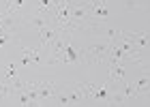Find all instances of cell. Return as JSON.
Returning a JSON list of instances; mask_svg holds the SVG:
<instances>
[{"instance_id":"6da1fadb","label":"cell","mask_w":150,"mask_h":107,"mask_svg":"<svg viewBox=\"0 0 150 107\" xmlns=\"http://www.w3.org/2000/svg\"><path fill=\"white\" fill-rule=\"evenodd\" d=\"M69 22H71L77 30L97 28V24L92 22V15H90V6H88V2H71V4H69Z\"/></svg>"},{"instance_id":"7a4b0ae2","label":"cell","mask_w":150,"mask_h":107,"mask_svg":"<svg viewBox=\"0 0 150 107\" xmlns=\"http://www.w3.org/2000/svg\"><path fill=\"white\" fill-rule=\"evenodd\" d=\"M81 51V64H105L110 56V41L105 43H90L86 47L79 45Z\"/></svg>"},{"instance_id":"3957f363","label":"cell","mask_w":150,"mask_h":107,"mask_svg":"<svg viewBox=\"0 0 150 107\" xmlns=\"http://www.w3.org/2000/svg\"><path fill=\"white\" fill-rule=\"evenodd\" d=\"M71 32H64V30H60V34L54 39V43H50V47L45 49V54H47V58H45V62L47 64H56V62H60V56H62V51H64V47H67V43L71 41Z\"/></svg>"},{"instance_id":"277c9868","label":"cell","mask_w":150,"mask_h":107,"mask_svg":"<svg viewBox=\"0 0 150 107\" xmlns=\"http://www.w3.org/2000/svg\"><path fill=\"white\" fill-rule=\"evenodd\" d=\"M15 45H17V51L22 54V56H26L32 64H43V62H45L47 54H45L43 47H26L22 41H15Z\"/></svg>"},{"instance_id":"5b68a950","label":"cell","mask_w":150,"mask_h":107,"mask_svg":"<svg viewBox=\"0 0 150 107\" xmlns=\"http://www.w3.org/2000/svg\"><path fill=\"white\" fill-rule=\"evenodd\" d=\"M60 62H64V64H81V51H79V45L75 43V39H71V41L67 43L62 56H60Z\"/></svg>"},{"instance_id":"8992f818","label":"cell","mask_w":150,"mask_h":107,"mask_svg":"<svg viewBox=\"0 0 150 107\" xmlns=\"http://www.w3.org/2000/svg\"><path fill=\"white\" fill-rule=\"evenodd\" d=\"M56 84L50 82V79H43L39 82V105H47V103H54V96H56Z\"/></svg>"},{"instance_id":"52a82bcc","label":"cell","mask_w":150,"mask_h":107,"mask_svg":"<svg viewBox=\"0 0 150 107\" xmlns=\"http://www.w3.org/2000/svg\"><path fill=\"white\" fill-rule=\"evenodd\" d=\"M60 34V28H56V26H45V28L39 30V41H41V47L47 49L50 47V43H54V39H56Z\"/></svg>"},{"instance_id":"ba28073f","label":"cell","mask_w":150,"mask_h":107,"mask_svg":"<svg viewBox=\"0 0 150 107\" xmlns=\"http://www.w3.org/2000/svg\"><path fill=\"white\" fill-rule=\"evenodd\" d=\"M112 92H114V88H112V82H107V84H103V86H94L92 101H103V105H105L107 101H110Z\"/></svg>"},{"instance_id":"9c48e42d","label":"cell","mask_w":150,"mask_h":107,"mask_svg":"<svg viewBox=\"0 0 150 107\" xmlns=\"http://www.w3.org/2000/svg\"><path fill=\"white\" fill-rule=\"evenodd\" d=\"M127 37L133 41V45L142 51H148V32L146 30H135V32H127Z\"/></svg>"},{"instance_id":"30bf717a","label":"cell","mask_w":150,"mask_h":107,"mask_svg":"<svg viewBox=\"0 0 150 107\" xmlns=\"http://www.w3.org/2000/svg\"><path fill=\"white\" fill-rule=\"evenodd\" d=\"M127 79V71H125V66H122V62L118 64H110V82H118L122 84Z\"/></svg>"},{"instance_id":"8fae6325","label":"cell","mask_w":150,"mask_h":107,"mask_svg":"<svg viewBox=\"0 0 150 107\" xmlns=\"http://www.w3.org/2000/svg\"><path fill=\"white\" fill-rule=\"evenodd\" d=\"M133 86H135V92H137V96H142V94H146V92H148V86H150L148 69H144V75L135 79V82H133Z\"/></svg>"},{"instance_id":"7c38bea8","label":"cell","mask_w":150,"mask_h":107,"mask_svg":"<svg viewBox=\"0 0 150 107\" xmlns=\"http://www.w3.org/2000/svg\"><path fill=\"white\" fill-rule=\"evenodd\" d=\"M120 92V96L125 99V103H129V101H135L137 99V92H135V86H133V82H122V90H118Z\"/></svg>"},{"instance_id":"4fadbf2b","label":"cell","mask_w":150,"mask_h":107,"mask_svg":"<svg viewBox=\"0 0 150 107\" xmlns=\"http://www.w3.org/2000/svg\"><path fill=\"white\" fill-rule=\"evenodd\" d=\"M77 88V92L81 96H84V101L86 103H92V92H94V84H90V82H81V84H77L75 86Z\"/></svg>"},{"instance_id":"5bb4252c","label":"cell","mask_w":150,"mask_h":107,"mask_svg":"<svg viewBox=\"0 0 150 107\" xmlns=\"http://www.w3.org/2000/svg\"><path fill=\"white\" fill-rule=\"evenodd\" d=\"M28 22L35 26V28L41 30V28H45V26H52V17H50V15H37V13H32Z\"/></svg>"},{"instance_id":"9a60e30c","label":"cell","mask_w":150,"mask_h":107,"mask_svg":"<svg viewBox=\"0 0 150 107\" xmlns=\"http://www.w3.org/2000/svg\"><path fill=\"white\" fill-rule=\"evenodd\" d=\"M13 94V88H11V82L4 77H0V101H4V99H9Z\"/></svg>"},{"instance_id":"2e32d148","label":"cell","mask_w":150,"mask_h":107,"mask_svg":"<svg viewBox=\"0 0 150 107\" xmlns=\"http://www.w3.org/2000/svg\"><path fill=\"white\" fill-rule=\"evenodd\" d=\"M67 92V99H69V105H81V103H86L84 101V96L77 92V88H73V90H64Z\"/></svg>"},{"instance_id":"e0dca14e","label":"cell","mask_w":150,"mask_h":107,"mask_svg":"<svg viewBox=\"0 0 150 107\" xmlns=\"http://www.w3.org/2000/svg\"><path fill=\"white\" fill-rule=\"evenodd\" d=\"M17 64L15 62H6V69H4V79H9V82H13V79H17Z\"/></svg>"},{"instance_id":"ac0fdd59","label":"cell","mask_w":150,"mask_h":107,"mask_svg":"<svg viewBox=\"0 0 150 107\" xmlns=\"http://www.w3.org/2000/svg\"><path fill=\"white\" fill-rule=\"evenodd\" d=\"M22 64H24V66H28V64H32V62H30V60L26 58V56H22Z\"/></svg>"},{"instance_id":"d6986e66","label":"cell","mask_w":150,"mask_h":107,"mask_svg":"<svg viewBox=\"0 0 150 107\" xmlns=\"http://www.w3.org/2000/svg\"><path fill=\"white\" fill-rule=\"evenodd\" d=\"M69 2H81V0H69Z\"/></svg>"},{"instance_id":"ffe728a7","label":"cell","mask_w":150,"mask_h":107,"mask_svg":"<svg viewBox=\"0 0 150 107\" xmlns=\"http://www.w3.org/2000/svg\"><path fill=\"white\" fill-rule=\"evenodd\" d=\"M11 2H13V0H6V4H11Z\"/></svg>"}]
</instances>
